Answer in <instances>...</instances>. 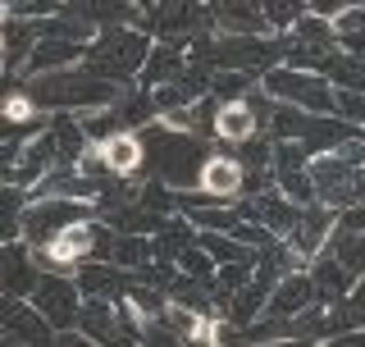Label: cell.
Here are the masks:
<instances>
[{
	"instance_id": "21",
	"label": "cell",
	"mask_w": 365,
	"mask_h": 347,
	"mask_svg": "<svg viewBox=\"0 0 365 347\" xmlns=\"http://www.w3.org/2000/svg\"><path fill=\"white\" fill-rule=\"evenodd\" d=\"M251 274H256L251 265H215V274L205 279V293H210V302L224 311V306H228V302H233V297L251 283Z\"/></svg>"
},
{
	"instance_id": "8",
	"label": "cell",
	"mask_w": 365,
	"mask_h": 347,
	"mask_svg": "<svg viewBox=\"0 0 365 347\" xmlns=\"http://www.w3.org/2000/svg\"><path fill=\"white\" fill-rule=\"evenodd\" d=\"M0 329L14 333L23 347H55V338H60L28 297H0Z\"/></svg>"
},
{
	"instance_id": "17",
	"label": "cell",
	"mask_w": 365,
	"mask_h": 347,
	"mask_svg": "<svg viewBox=\"0 0 365 347\" xmlns=\"http://www.w3.org/2000/svg\"><path fill=\"white\" fill-rule=\"evenodd\" d=\"M306 274H311V283H315V302H319V306H338L342 297L351 293V283H356L334 256H324V251L311 261V270H306Z\"/></svg>"
},
{
	"instance_id": "2",
	"label": "cell",
	"mask_w": 365,
	"mask_h": 347,
	"mask_svg": "<svg viewBox=\"0 0 365 347\" xmlns=\"http://www.w3.org/2000/svg\"><path fill=\"white\" fill-rule=\"evenodd\" d=\"M260 91L274 96L279 106H292V110L311 114V119L334 114V87H329L319 74H297V69L279 64V69H269V74L260 78Z\"/></svg>"
},
{
	"instance_id": "26",
	"label": "cell",
	"mask_w": 365,
	"mask_h": 347,
	"mask_svg": "<svg viewBox=\"0 0 365 347\" xmlns=\"http://www.w3.org/2000/svg\"><path fill=\"white\" fill-rule=\"evenodd\" d=\"M274 188L288 196L292 206H315V183L306 169H292V174H274Z\"/></svg>"
},
{
	"instance_id": "32",
	"label": "cell",
	"mask_w": 365,
	"mask_h": 347,
	"mask_svg": "<svg viewBox=\"0 0 365 347\" xmlns=\"http://www.w3.org/2000/svg\"><path fill=\"white\" fill-rule=\"evenodd\" d=\"M324 347H365V329H351V333H338V338H324Z\"/></svg>"
},
{
	"instance_id": "16",
	"label": "cell",
	"mask_w": 365,
	"mask_h": 347,
	"mask_svg": "<svg viewBox=\"0 0 365 347\" xmlns=\"http://www.w3.org/2000/svg\"><path fill=\"white\" fill-rule=\"evenodd\" d=\"M210 23L220 28V37H269L260 5H210Z\"/></svg>"
},
{
	"instance_id": "4",
	"label": "cell",
	"mask_w": 365,
	"mask_h": 347,
	"mask_svg": "<svg viewBox=\"0 0 365 347\" xmlns=\"http://www.w3.org/2000/svg\"><path fill=\"white\" fill-rule=\"evenodd\" d=\"M28 302L41 311L46 325H51L55 333H73L78 311H83V293H78V283L68 279V274H41L37 293H32Z\"/></svg>"
},
{
	"instance_id": "35",
	"label": "cell",
	"mask_w": 365,
	"mask_h": 347,
	"mask_svg": "<svg viewBox=\"0 0 365 347\" xmlns=\"http://www.w3.org/2000/svg\"><path fill=\"white\" fill-rule=\"evenodd\" d=\"M361 137H365V129H361Z\"/></svg>"
},
{
	"instance_id": "20",
	"label": "cell",
	"mask_w": 365,
	"mask_h": 347,
	"mask_svg": "<svg viewBox=\"0 0 365 347\" xmlns=\"http://www.w3.org/2000/svg\"><path fill=\"white\" fill-rule=\"evenodd\" d=\"M329 247H334L329 256H334L351 279H365V228H342L338 224V233H334Z\"/></svg>"
},
{
	"instance_id": "29",
	"label": "cell",
	"mask_w": 365,
	"mask_h": 347,
	"mask_svg": "<svg viewBox=\"0 0 365 347\" xmlns=\"http://www.w3.org/2000/svg\"><path fill=\"white\" fill-rule=\"evenodd\" d=\"M260 9H265L269 32H288V28H297V23H302V14H306V5H260Z\"/></svg>"
},
{
	"instance_id": "23",
	"label": "cell",
	"mask_w": 365,
	"mask_h": 347,
	"mask_svg": "<svg viewBox=\"0 0 365 347\" xmlns=\"http://www.w3.org/2000/svg\"><path fill=\"white\" fill-rule=\"evenodd\" d=\"M197 247H201L215 265H251V247L233 242L228 233H197Z\"/></svg>"
},
{
	"instance_id": "28",
	"label": "cell",
	"mask_w": 365,
	"mask_h": 347,
	"mask_svg": "<svg viewBox=\"0 0 365 347\" xmlns=\"http://www.w3.org/2000/svg\"><path fill=\"white\" fill-rule=\"evenodd\" d=\"M178 270L187 274V279H197V283H205V279H210V274H215V261L205 256L201 247H187V251H182V256H178Z\"/></svg>"
},
{
	"instance_id": "5",
	"label": "cell",
	"mask_w": 365,
	"mask_h": 347,
	"mask_svg": "<svg viewBox=\"0 0 365 347\" xmlns=\"http://www.w3.org/2000/svg\"><path fill=\"white\" fill-rule=\"evenodd\" d=\"M215 28L210 23V5H146L137 32H160L165 41H182L187 46L192 32Z\"/></svg>"
},
{
	"instance_id": "14",
	"label": "cell",
	"mask_w": 365,
	"mask_h": 347,
	"mask_svg": "<svg viewBox=\"0 0 365 347\" xmlns=\"http://www.w3.org/2000/svg\"><path fill=\"white\" fill-rule=\"evenodd\" d=\"M242 183H247V169L237 165V156H205V165L197 174L201 196H237Z\"/></svg>"
},
{
	"instance_id": "7",
	"label": "cell",
	"mask_w": 365,
	"mask_h": 347,
	"mask_svg": "<svg viewBox=\"0 0 365 347\" xmlns=\"http://www.w3.org/2000/svg\"><path fill=\"white\" fill-rule=\"evenodd\" d=\"M78 333L96 347H142V338H133V333L123 329L114 302H96V297H87L83 311H78Z\"/></svg>"
},
{
	"instance_id": "34",
	"label": "cell",
	"mask_w": 365,
	"mask_h": 347,
	"mask_svg": "<svg viewBox=\"0 0 365 347\" xmlns=\"http://www.w3.org/2000/svg\"><path fill=\"white\" fill-rule=\"evenodd\" d=\"M0 347H23V343L14 338V333H5V329H0Z\"/></svg>"
},
{
	"instance_id": "24",
	"label": "cell",
	"mask_w": 365,
	"mask_h": 347,
	"mask_svg": "<svg viewBox=\"0 0 365 347\" xmlns=\"http://www.w3.org/2000/svg\"><path fill=\"white\" fill-rule=\"evenodd\" d=\"M292 37L302 41V46H315V51H338L334 23H324V19H315V14H302V23L292 28Z\"/></svg>"
},
{
	"instance_id": "6",
	"label": "cell",
	"mask_w": 365,
	"mask_h": 347,
	"mask_svg": "<svg viewBox=\"0 0 365 347\" xmlns=\"http://www.w3.org/2000/svg\"><path fill=\"white\" fill-rule=\"evenodd\" d=\"M237 215H242V224H260L269 238H288L297 228V219H302V206H292L279 188H269V192H251L237 206Z\"/></svg>"
},
{
	"instance_id": "22",
	"label": "cell",
	"mask_w": 365,
	"mask_h": 347,
	"mask_svg": "<svg viewBox=\"0 0 365 347\" xmlns=\"http://www.w3.org/2000/svg\"><path fill=\"white\" fill-rule=\"evenodd\" d=\"M23 211H28V196H23V188H0V247L5 242L23 238Z\"/></svg>"
},
{
	"instance_id": "27",
	"label": "cell",
	"mask_w": 365,
	"mask_h": 347,
	"mask_svg": "<svg viewBox=\"0 0 365 347\" xmlns=\"http://www.w3.org/2000/svg\"><path fill=\"white\" fill-rule=\"evenodd\" d=\"M334 114L347 129H365V91H334Z\"/></svg>"
},
{
	"instance_id": "33",
	"label": "cell",
	"mask_w": 365,
	"mask_h": 347,
	"mask_svg": "<svg viewBox=\"0 0 365 347\" xmlns=\"http://www.w3.org/2000/svg\"><path fill=\"white\" fill-rule=\"evenodd\" d=\"M338 224L342 228H365V206H351L347 215H338Z\"/></svg>"
},
{
	"instance_id": "11",
	"label": "cell",
	"mask_w": 365,
	"mask_h": 347,
	"mask_svg": "<svg viewBox=\"0 0 365 347\" xmlns=\"http://www.w3.org/2000/svg\"><path fill=\"white\" fill-rule=\"evenodd\" d=\"M338 228V211H329V206H302V219H297V228L288 233V247L292 251H302L306 261H315L319 251H324V242L329 233Z\"/></svg>"
},
{
	"instance_id": "19",
	"label": "cell",
	"mask_w": 365,
	"mask_h": 347,
	"mask_svg": "<svg viewBox=\"0 0 365 347\" xmlns=\"http://www.w3.org/2000/svg\"><path fill=\"white\" fill-rule=\"evenodd\" d=\"M151 247H155V261L160 265H178L182 251L197 247V228H192L187 219H169V224L151 238Z\"/></svg>"
},
{
	"instance_id": "3",
	"label": "cell",
	"mask_w": 365,
	"mask_h": 347,
	"mask_svg": "<svg viewBox=\"0 0 365 347\" xmlns=\"http://www.w3.org/2000/svg\"><path fill=\"white\" fill-rule=\"evenodd\" d=\"M91 211H96V201H68V196L32 201L28 211H23V242H28V247H41V242H51L60 228L91 219Z\"/></svg>"
},
{
	"instance_id": "13",
	"label": "cell",
	"mask_w": 365,
	"mask_h": 347,
	"mask_svg": "<svg viewBox=\"0 0 365 347\" xmlns=\"http://www.w3.org/2000/svg\"><path fill=\"white\" fill-rule=\"evenodd\" d=\"M260 124H265V114L242 96L224 101V106L215 110V137H220V142H233V146H247L251 137L260 133Z\"/></svg>"
},
{
	"instance_id": "9",
	"label": "cell",
	"mask_w": 365,
	"mask_h": 347,
	"mask_svg": "<svg viewBox=\"0 0 365 347\" xmlns=\"http://www.w3.org/2000/svg\"><path fill=\"white\" fill-rule=\"evenodd\" d=\"M41 279V265L32 261L28 242H5L0 247V297H32Z\"/></svg>"
},
{
	"instance_id": "25",
	"label": "cell",
	"mask_w": 365,
	"mask_h": 347,
	"mask_svg": "<svg viewBox=\"0 0 365 347\" xmlns=\"http://www.w3.org/2000/svg\"><path fill=\"white\" fill-rule=\"evenodd\" d=\"M329 74H334V91H365V64L351 60V55H334L329 60Z\"/></svg>"
},
{
	"instance_id": "10",
	"label": "cell",
	"mask_w": 365,
	"mask_h": 347,
	"mask_svg": "<svg viewBox=\"0 0 365 347\" xmlns=\"http://www.w3.org/2000/svg\"><path fill=\"white\" fill-rule=\"evenodd\" d=\"M60 169V156H55V133L46 129L37 137H28L19 151V169H14V188H37L51 174Z\"/></svg>"
},
{
	"instance_id": "30",
	"label": "cell",
	"mask_w": 365,
	"mask_h": 347,
	"mask_svg": "<svg viewBox=\"0 0 365 347\" xmlns=\"http://www.w3.org/2000/svg\"><path fill=\"white\" fill-rule=\"evenodd\" d=\"M251 78H256V74H215V78H210V96H228V101H237L233 91L251 87Z\"/></svg>"
},
{
	"instance_id": "1",
	"label": "cell",
	"mask_w": 365,
	"mask_h": 347,
	"mask_svg": "<svg viewBox=\"0 0 365 347\" xmlns=\"http://www.w3.org/2000/svg\"><path fill=\"white\" fill-rule=\"evenodd\" d=\"M146 60H151V41H146V32H137V28H101L96 41L83 51V74L123 87L128 78H142Z\"/></svg>"
},
{
	"instance_id": "15",
	"label": "cell",
	"mask_w": 365,
	"mask_h": 347,
	"mask_svg": "<svg viewBox=\"0 0 365 347\" xmlns=\"http://www.w3.org/2000/svg\"><path fill=\"white\" fill-rule=\"evenodd\" d=\"M96 146H101V156H106V165H110V178H133V174L142 169V160H146V142L133 129L110 133L106 142H96Z\"/></svg>"
},
{
	"instance_id": "18",
	"label": "cell",
	"mask_w": 365,
	"mask_h": 347,
	"mask_svg": "<svg viewBox=\"0 0 365 347\" xmlns=\"http://www.w3.org/2000/svg\"><path fill=\"white\" fill-rule=\"evenodd\" d=\"M182 69H187V46L182 41H160V46H151V60L142 69V87L155 91V87L174 83Z\"/></svg>"
},
{
	"instance_id": "12",
	"label": "cell",
	"mask_w": 365,
	"mask_h": 347,
	"mask_svg": "<svg viewBox=\"0 0 365 347\" xmlns=\"http://www.w3.org/2000/svg\"><path fill=\"white\" fill-rule=\"evenodd\" d=\"M306 306H315V283H311V274H306V270H297V274H283V279L274 283V293H269L265 311H260V320L302 316Z\"/></svg>"
},
{
	"instance_id": "31",
	"label": "cell",
	"mask_w": 365,
	"mask_h": 347,
	"mask_svg": "<svg viewBox=\"0 0 365 347\" xmlns=\"http://www.w3.org/2000/svg\"><path fill=\"white\" fill-rule=\"evenodd\" d=\"M19 151H23V142H0V188H9V183H14Z\"/></svg>"
}]
</instances>
